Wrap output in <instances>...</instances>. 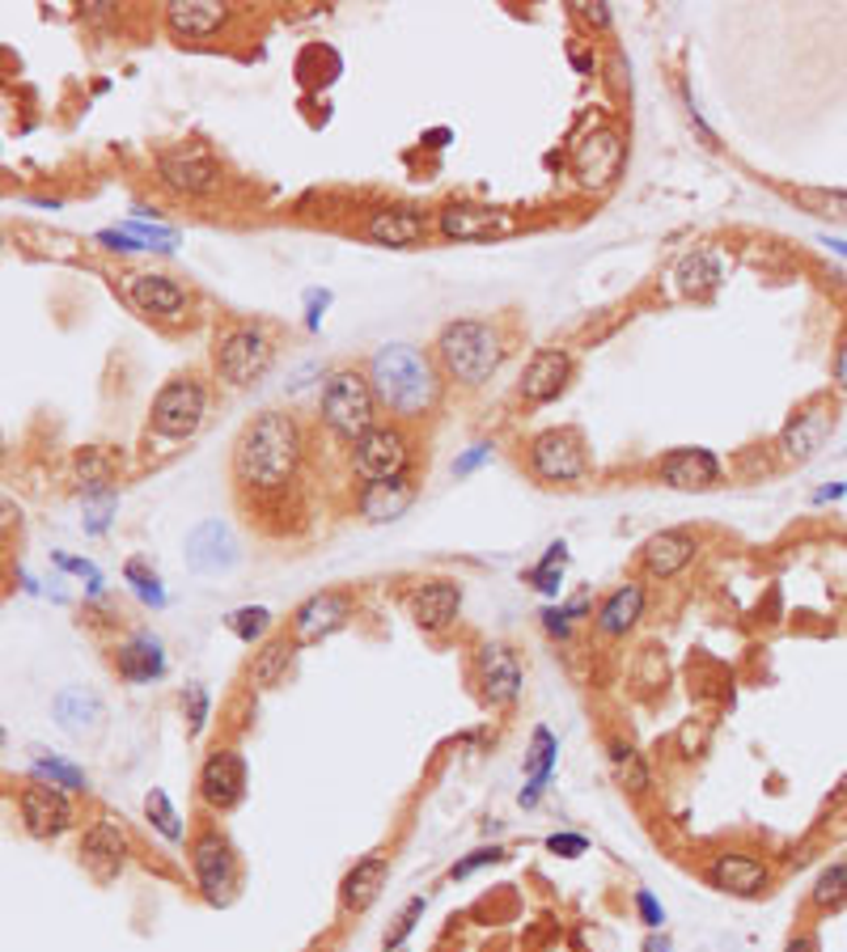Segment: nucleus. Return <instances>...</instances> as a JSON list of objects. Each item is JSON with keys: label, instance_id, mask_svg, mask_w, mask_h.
Returning a JSON list of instances; mask_svg holds the SVG:
<instances>
[{"label": "nucleus", "instance_id": "nucleus-13", "mask_svg": "<svg viewBox=\"0 0 847 952\" xmlns=\"http://www.w3.org/2000/svg\"><path fill=\"white\" fill-rule=\"evenodd\" d=\"M652 475L657 483L674 487V491H712L720 487V462L712 449H699V444H686V449H670L652 462Z\"/></svg>", "mask_w": 847, "mask_h": 952}, {"label": "nucleus", "instance_id": "nucleus-60", "mask_svg": "<svg viewBox=\"0 0 847 952\" xmlns=\"http://www.w3.org/2000/svg\"><path fill=\"white\" fill-rule=\"evenodd\" d=\"M844 496V483H835V487H822V491H814V504H826V500H839Z\"/></svg>", "mask_w": 847, "mask_h": 952}, {"label": "nucleus", "instance_id": "nucleus-38", "mask_svg": "<svg viewBox=\"0 0 847 952\" xmlns=\"http://www.w3.org/2000/svg\"><path fill=\"white\" fill-rule=\"evenodd\" d=\"M810 902H814L817 910H839V906H844L847 902V859H839V863H831V868L817 872Z\"/></svg>", "mask_w": 847, "mask_h": 952}, {"label": "nucleus", "instance_id": "nucleus-41", "mask_svg": "<svg viewBox=\"0 0 847 952\" xmlns=\"http://www.w3.org/2000/svg\"><path fill=\"white\" fill-rule=\"evenodd\" d=\"M225 627L242 643H259L263 635H267V627H271V609L267 605H237L233 614H225Z\"/></svg>", "mask_w": 847, "mask_h": 952}, {"label": "nucleus", "instance_id": "nucleus-31", "mask_svg": "<svg viewBox=\"0 0 847 952\" xmlns=\"http://www.w3.org/2000/svg\"><path fill=\"white\" fill-rule=\"evenodd\" d=\"M115 669H119V677H128L131 686H144V682H158L165 673V652H162V639L149 631L131 635L128 643H119V652H115Z\"/></svg>", "mask_w": 847, "mask_h": 952}, {"label": "nucleus", "instance_id": "nucleus-44", "mask_svg": "<svg viewBox=\"0 0 847 952\" xmlns=\"http://www.w3.org/2000/svg\"><path fill=\"white\" fill-rule=\"evenodd\" d=\"M678 276H683V285L691 288V292H704V288H712L720 280L717 263H712L708 254H691L683 267H678Z\"/></svg>", "mask_w": 847, "mask_h": 952}, {"label": "nucleus", "instance_id": "nucleus-11", "mask_svg": "<svg viewBox=\"0 0 847 952\" xmlns=\"http://www.w3.org/2000/svg\"><path fill=\"white\" fill-rule=\"evenodd\" d=\"M623 161H627V144L615 127H593L572 144V174L585 190H602L619 178Z\"/></svg>", "mask_w": 847, "mask_h": 952}, {"label": "nucleus", "instance_id": "nucleus-18", "mask_svg": "<svg viewBox=\"0 0 847 952\" xmlns=\"http://www.w3.org/2000/svg\"><path fill=\"white\" fill-rule=\"evenodd\" d=\"M158 183L183 199H204L221 187V165L199 153V149H178L158 158Z\"/></svg>", "mask_w": 847, "mask_h": 952}, {"label": "nucleus", "instance_id": "nucleus-34", "mask_svg": "<svg viewBox=\"0 0 847 952\" xmlns=\"http://www.w3.org/2000/svg\"><path fill=\"white\" fill-rule=\"evenodd\" d=\"M297 643L293 635H276V639H267L259 652H255V661H251V686L255 690H271L276 682H285V673L293 665L297 657Z\"/></svg>", "mask_w": 847, "mask_h": 952}, {"label": "nucleus", "instance_id": "nucleus-52", "mask_svg": "<svg viewBox=\"0 0 847 952\" xmlns=\"http://www.w3.org/2000/svg\"><path fill=\"white\" fill-rule=\"evenodd\" d=\"M547 851L564 859H577L589 851V838L585 834H552V838H547Z\"/></svg>", "mask_w": 847, "mask_h": 952}, {"label": "nucleus", "instance_id": "nucleus-40", "mask_svg": "<svg viewBox=\"0 0 847 952\" xmlns=\"http://www.w3.org/2000/svg\"><path fill=\"white\" fill-rule=\"evenodd\" d=\"M144 813H149L153 829H158V834H165L170 843H183V838H187V825H183L178 809L170 804V796H165L162 788H153V792L144 796Z\"/></svg>", "mask_w": 847, "mask_h": 952}, {"label": "nucleus", "instance_id": "nucleus-26", "mask_svg": "<svg viewBox=\"0 0 847 952\" xmlns=\"http://www.w3.org/2000/svg\"><path fill=\"white\" fill-rule=\"evenodd\" d=\"M386 881H391V859L386 856L357 859V863L344 872V881H339V906H344L348 915H364V910L382 897Z\"/></svg>", "mask_w": 847, "mask_h": 952}, {"label": "nucleus", "instance_id": "nucleus-53", "mask_svg": "<svg viewBox=\"0 0 847 952\" xmlns=\"http://www.w3.org/2000/svg\"><path fill=\"white\" fill-rule=\"evenodd\" d=\"M488 457H491V441H475V444H471V449H466V453H462V457H457V462H454V475H457V478H466V475H471V471H479V466H484Z\"/></svg>", "mask_w": 847, "mask_h": 952}, {"label": "nucleus", "instance_id": "nucleus-42", "mask_svg": "<svg viewBox=\"0 0 847 952\" xmlns=\"http://www.w3.org/2000/svg\"><path fill=\"white\" fill-rule=\"evenodd\" d=\"M564 559H568V550H564V542H552V550H547V559L543 564H534L530 568V589H538L543 597H555L559 593V576H564Z\"/></svg>", "mask_w": 847, "mask_h": 952}, {"label": "nucleus", "instance_id": "nucleus-48", "mask_svg": "<svg viewBox=\"0 0 847 952\" xmlns=\"http://www.w3.org/2000/svg\"><path fill=\"white\" fill-rule=\"evenodd\" d=\"M420 915H424V897H411V902H407V910L398 915V922H394L391 931H386V949H403V940L416 931Z\"/></svg>", "mask_w": 847, "mask_h": 952}, {"label": "nucleus", "instance_id": "nucleus-62", "mask_svg": "<svg viewBox=\"0 0 847 952\" xmlns=\"http://www.w3.org/2000/svg\"><path fill=\"white\" fill-rule=\"evenodd\" d=\"M428 144H437V149H441V144H450V131H445V127H441V131H432V136H428Z\"/></svg>", "mask_w": 847, "mask_h": 952}, {"label": "nucleus", "instance_id": "nucleus-39", "mask_svg": "<svg viewBox=\"0 0 847 952\" xmlns=\"http://www.w3.org/2000/svg\"><path fill=\"white\" fill-rule=\"evenodd\" d=\"M124 580H128V589L140 597V602L149 605V609H162L165 605V589H162V576L149 568L144 559H128L124 564Z\"/></svg>", "mask_w": 847, "mask_h": 952}, {"label": "nucleus", "instance_id": "nucleus-28", "mask_svg": "<svg viewBox=\"0 0 847 952\" xmlns=\"http://www.w3.org/2000/svg\"><path fill=\"white\" fill-rule=\"evenodd\" d=\"M771 881L767 863L754 856H738V851H724L708 863V885H717L720 893H733V897H754L763 893Z\"/></svg>", "mask_w": 847, "mask_h": 952}, {"label": "nucleus", "instance_id": "nucleus-50", "mask_svg": "<svg viewBox=\"0 0 847 952\" xmlns=\"http://www.w3.org/2000/svg\"><path fill=\"white\" fill-rule=\"evenodd\" d=\"M500 859H504V851H500V847H479V851H471L466 859H457L454 868H450V876H454V881H466V876H471V872H479L484 863H500Z\"/></svg>", "mask_w": 847, "mask_h": 952}, {"label": "nucleus", "instance_id": "nucleus-46", "mask_svg": "<svg viewBox=\"0 0 847 952\" xmlns=\"http://www.w3.org/2000/svg\"><path fill=\"white\" fill-rule=\"evenodd\" d=\"M183 711H187V736H199L204 724H208V690L199 682H192L183 690Z\"/></svg>", "mask_w": 847, "mask_h": 952}, {"label": "nucleus", "instance_id": "nucleus-49", "mask_svg": "<svg viewBox=\"0 0 847 952\" xmlns=\"http://www.w3.org/2000/svg\"><path fill=\"white\" fill-rule=\"evenodd\" d=\"M94 242H98L102 251H111V254H136V251H149V246H144V242H140V237H131L128 229H124V224H119V229H102L98 237H94Z\"/></svg>", "mask_w": 847, "mask_h": 952}, {"label": "nucleus", "instance_id": "nucleus-45", "mask_svg": "<svg viewBox=\"0 0 847 952\" xmlns=\"http://www.w3.org/2000/svg\"><path fill=\"white\" fill-rule=\"evenodd\" d=\"M115 504H119L115 487H111V491H94V496H85V530H90V534H102V530L111 525V516H115Z\"/></svg>", "mask_w": 847, "mask_h": 952}, {"label": "nucleus", "instance_id": "nucleus-10", "mask_svg": "<svg viewBox=\"0 0 847 952\" xmlns=\"http://www.w3.org/2000/svg\"><path fill=\"white\" fill-rule=\"evenodd\" d=\"M124 292H128L131 305L144 317H153L158 326H178L192 317V288L178 285L165 271H128Z\"/></svg>", "mask_w": 847, "mask_h": 952}, {"label": "nucleus", "instance_id": "nucleus-2", "mask_svg": "<svg viewBox=\"0 0 847 952\" xmlns=\"http://www.w3.org/2000/svg\"><path fill=\"white\" fill-rule=\"evenodd\" d=\"M369 381L382 403V411L394 423H420L445 398V378L432 360V351H420L416 344H386L369 356Z\"/></svg>", "mask_w": 847, "mask_h": 952}, {"label": "nucleus", "instance_id": "nucleus-43", "mask_svg": "<svg viewBox=\"0 0 847 952\" xmlns=\"http://www.w3.org/2000/svg\"><path fill=\"white\" fill-rule=\"evenodd\" d=\"M792 199L805 204L810 212H822V217H847V190L801 187V190H792Z\"/></svg>", "mask_w": 847, "mask_h": 952}, {"label": "nucleus", "instance_id": "nucleus-37", "mask_svg": "<svg viewBox=\"0 0 847 952\" xmlns=\"http://www.w3.org/2000/svg\"><path fill=\"white\" fill-rule=\"evenodd\" d=\"M611 762H615V775H619L623 792H631V796L649 792L652 775H649V766H645V758H640V750H631L627 741H611Z\"/></svg>", "mask_w": 847, "mask_h": 952}, {"label": "nucleus", "instance_id": "nucleus-54", "mask_svg": "<svg viewBox=\"0 0 847 952\" xmlns=\"http://www.w3.org/2000/svg\"><path fill=\"white\" fill-rule=\"evenodd\" d=\"M636 910H640V919H645V927H652V931H657V927L665 922V906H661V902L652 897L649 889H636Z\"/></svg>", "mask_w": 847, "mask_h": 952}, {"label": "nucleus", "instance_id": "nucleus-25", "mask_svg": "<svg viewBox=\"0 0 847 952\" xmlns=\"http://www.w3.org/2000/svg\"><path fill=\"white\" fill-rule=\"evenodd\" d=\"M500 229H509V217L496 208H479V204H445L437 212V233L445 242H484Z\"/></svg>", "mask_w": 847, "mask_h": 952}, {"label": "nucleus", "instance_id": "nucleus-4", "mask_svg": "<svg viewBox=\"0 0 847 952\" xmlns=\"http://www.w3.org/2000/svg\"><path fill=\"white\" fill-rule=\"evenodd\" d=\"M382 415V403L373 394V381H369V369H357V364H335L330 373L323 378V390H318V423L335 441L357 444Z\"/></svg>", "mask_w": 847, "mask_h": 952}, {"label": "nucleus", "instance_id": "nucleus-14", "mask_svg": "<svg viewBox=\"0 0 847 952\" xmlns=\"http://www.w3.org/2000/svg\"><path fill=\"white\" fill-rule=\"evenodd\" d=\"M475 682H479V695L491 707H509L522 695V665H518V652L500 639H488L479 652H475Z\"/></svg>", "mask_w": 847, "mask_h": 952}, {"label": "nucleus", "instance_id": "nucleus-56", "mask_svg": "<svg viewBox=\"0 0 847 952\" xmlns=\"http://www.w3.org/2000/svg\"><path fill=\"white\" fill-rule=\"evenodd\" d=\"M572 13H577V18H585L589 26H597V31H606V26H611V9H606V4H589V0H577V4H572Z\"/></svg>", "mask_w": 847, "mask_h": 952}, {"label": "nucleus", "instance_id": "nucleus-6", "mask_svg": "<svg viewBox=\"0 0 847 952\" xmlns=\"http://www.w3.org/2000/svg\"><path fill=\"white\" fill-rule=\"evenodd\" d=\"M416 462V437L407 423H373L357 444H348V471L364 483H391V478H411Z\"/></svg>", "mask_w": 847, "mask_h": 952}, {"label": "nucleus", "instance_id": "nucleus-32", "mask_svg": "<svg viewBox=\"0 0 847 952\" xmlns=\"http://www.w3.org/2000/svg\"><path fill=\"white\" fill-rule=\"evenodd\" d=\"M555 758H559V741H555L552 729H534V741H530V754H525V770H530V783L522 788L518 796V804L522 809H534L538 804V796L547 792V783H552V770H555Z\"/></svg>", "mask_w": 847, "mask_h": 952}, {"label": "nucleus", "instance_id": "nucleus-3", "mask_svg": "<svg viewBox=\"0 0 847 952\" xmlns=\"http://www.w3.org/2000/svg\"><path fill=\"white\" fill-rule=\"evenodd\" d=\"M509 335L496 317H454L437 330L432 339V360L441 369L445 385H457V390H484L504 356H509Z\"/></svg>", "mask_w": 847, "mask_h": 952}, {"label": "nucleus", "instance_id": "nucleus-55", "mask_svg": "<svg viewBox=\"0 0 847 952\" xmlns=\"http://www.w3.org/2000/svg\"><path fill=\"white\" fill-rule=\"evenodd\" d=\"M305 305H310V310H305V326H310V330H318L326 305H330V292H326V288H310V292H305Z\"/></svg>", "mask_w": 847, "mask_h": 952}, {"label": "nucleus", "instance_id": "nucleus-47", "mask_svg": "<svg viewBox=\"0 0 847 952\" xmlns=\"http://www.w3.org/2000/svg\"><path fill=\"white\" fill-rule=\"evenodd\" d=\"M124 229H128L131 237H140L144 246H158V251H174V246H178V233H174V229H165V224H144L140 217H131Z\"/></svg>", "mask_w": 847, "mask_h": 952}, {"label": "nucleus", "instance_id": "nucleus-33", "mask_svg": "<svg viewBox=\"0 0 847 952\" xmlns=\"http://www.w3.org/2000/svg\"><path fill=\"white\" fill-rule=\"evenodd\" d=\"M645 614V584L640 580H627L619 584L606 602L597 605V631L602 635H627Z\"/></svg>", "mask_w": 847, "mask_h": 952}, {"label": "nucleus", "instance_id": "nucleus-24", "mask_svg": "<svg viewBox=\"0 0 847 952\" xmlns=\"http://www.w3.org/2000/svg\"><path fill=\"white\" fill-rule=\"evenodd\" d=\"M428 217H424L420 208H403V204H391V208H373L369 212V221H364V237L369 242H378V246H394V251H403V246H416L428 237Z\"/></svg>", "mask_w": 847, "mask_h": 952}, {"label": "nucleus", "instance_id": "nucleus-61", "mask_svg": "<svg viewBox=\"0 0 847 952\" xmlns=\"http://www.w3.org/2000/svg\"><path fill=\"white\" fill-rule=\"evenodd\" d=\"M817 242H822V246H826V251H835V254H844V258H847V242H839V237H826V233H822V237H817Z\"/></svg>", "mask_w": 847, "mask_h": 952}, {"label": "nucleus", "instance_id": "nucleus-12", "mask_svg": "<svg viewBox=\"0 0 847 952\" xmlns=\"http://www.w3.org/2000/svg\"><path fill=\"white\" fill-rule=\"evenodd\" d=\"M831 428H835V407L826 398H814V403H805L801 411L784 423L780 437H776V449H780V457L788 466H801V462H810L817 449L826 444Z\"/></svg>", "mask_w": 847, "mask_h": 952}, {"label": "nucleus", "instance_id": "nucleus-30", "mask_svg": "<svg viewBox=\"0 0 847 952\" xmlns=\"http://www.w3.org/2000/svg\"><path fill=\"white\" fill-rule=\"evenodd\" d=\"M51 711H56V724L68 732V736H77V741H85V736H94L102 729V720H106V707H102V698L94 690H85V686H65L56 703H51Z\"/></svg>", "mask_w": 847, "mask_h": 952}, {"label": "nucleus", "instance_id": "nucleus-9", "mask_svg": "<svg viewBox=\"0 0 847 952\" xmlns=\"http://www.w3.org/2000/svg\"><path fill=\"white\" fill-rule=\"evenodd\" d=\"M192 872L208 906H229L237 893V856L221 829H199L192 843Z\"/></svg>", "mask_w": 847, "mask_h": 952}, {"label": "nucleus", "instance_id": "nucleus-35", "mask_svg": "<svg viewBox=\"0 0 847 952\" xmlns=\"http://www.w3.org/2000/svg\"><path fill=\"white\" fill-rule=\"evenodd\" d=\"M72 475L81 478L85 496H94V491H111V483L119 478V457H115V449H106V444H90V449L77 453Z\"/></svg>", "mask_w": 847, "mask_h": 952}, {"label": "nucleus", "instance_id": "nucleus-7", "mask_svg": "<svg viewBox=\"0 0 847 952\" xmlns=\"http://www.w3.org/2000/svg\"><path fill=\"white\" fill-rule=\"evenodd\" d=\"M208 381L196 373H178L170 378L153 394L149 403V432L162 437V441H192L204 419H208Z\"/></svg>", "mask_w": 847, "mask_h": 952}, {"label": "nucleus", "instance_id": "nucleus-5", "mask_svg": "<svg viewBox=\"0 0 847 952\" xmlns=\"http://www.w3.org/2000/svg\"><path fill=\"white\" fill-rule=\"evenodd\" d=\"M276 364V330L259 317H242L217 330L212 339V378L229 390L259 385Z\"/></svg>", "mask_w": 847, "mask_h": 952}, {"label": "nucleus", "instance_id": "nucleus-27", "mask_svg": "<svg viewBox=\"0 0 847 952\" xmlns=\"http://www.w3.org/2000/svg\"><path fill=\"white\" fill-rule=\"evenodd\" d=\"M229 4L217 0H174L165 4V26L174 38H212L229 26Z\"/></svg>", "mask_w": 847, "mask_h": 952}, {"label": "nucleus", "instance_id": "nucleus-59", "mask_svg": "<svg viewBox=\"0 0 847 952\" xmlns=\"http://www.w3.org/2000/svg\"><path fill=\"white\" fill-rule=\"evenodd\" d=\"M784 952H817V940H814V936H792Z\"/></svg>", "mask_w": 847, "mask_h": 952}, {"label": "nucleus", "instance_id": "nucleus-51", "mask_svg": "<svg viewBox=\"0 0 847 952\" xmlns=\"http://www.w3.org/2000/svg\"><path fill=\"white\" fill-rule=\"evenodd\" d=\"M56 568L60 571H72V576H81L85 584H90V593H102V571L90 564V559H72V555H56Z\"/></svg>", "mask_w": 847, "mask_h": 952}, {"label": "nucleus", "instance_id": "nucleus-29", "mask_svg": "<svg viewBox=\"0 0 847 952\" xmlns=\"http://www.w3.org/2000/svg\"><path fill=\"white\" fill-rule=\"evenodd\" d=\"M416 504V483L411 478H391V483H364L357 496V512L369 525L398 521L407 508Z\"/></svg>", "mask_w": 847, "mask_h": 952}, {"label": "nucleus", "instance_id": "nucleus-15", "mask_svg": "<svg viewBox=\"0 0 847 952\" xmlns=\"http://www.w3.org/2000/svg\"><path fill=\"white\" fill-rule=\"evenodd\" d=\"M196 792L212 813L237 809L242 796H246V758H242L237 750H217V754H208L204 766H199Z\"/></svg>", "mask_w": 847, "mask_h": 952}, {"label": "nucleus", "instance_id": "nucleus-17", "mask_svg": "<svg viewBox=\"0 0 847 952\" xmlns=\"http://www.w3.org/2000/svg\"><path fill=\"white\" fill-rule=\"evenodd\" d=\"M18 813H22V829L31 834V838H60L68 825H72V800H68L60 788H51V783H38L31 779L22 796H18Z\"/></svg>", "mask_w": 847, "mask_h": 952}, {"label": "nucleus", "instance_id": "nucleus-23", "mask_svg": "<svg viewBox=\"0 0 847 952\" xmlns=\"http://www.w3.org/2000/svg\"><path fill=\"white\" fill-rule=\"evenodd\" d=\"M699 555V538L691 530H661L640 546V571L652 580H670Z\"/></svg>", "mask_w": 847, "mask_h": 952}, {"label": "nucleus", "instance_id": "nucleus-21", "mask_svg": "<svg viewBox=\"0 0 847 952\" xmlns=\"http://www.w3.org/2000/svg\"><path fill=\"white\" fill-rule=\"evenodd\" d=\"M407 609L416 618L424 635H441L454 627L457 609H462V584L457 580H424L420 589H411Z\"/></svg>", "mask_w": 847, "mask_h": 952}, {"label": "nucleus", "instance_id": "nucleus-58", "mask_svg": "<svg viewBox=\"0 0 847 952\" xmlns=\"http://www.w3.org/2000/svg\"><path fill=\"white\" fill-rule=\"evenodd\" d=\"M835 385L847 390V339L839 344V351H835Z\"/></svg>", "mask_w": 847, "mask_h": 952}, {"label": "nucleus", "instance_id": "nucleus-16", "mask_svg": "<svg viewBox=\"0 0 847 952\" xmlns=\"http://www.w3.org/2000/svg\"><path fill=\"white\" fill-rule=\"evenodd\" d=\"M568 381H572V351L538 348L525 360L522 378H518V398L525 407H547L568 390Z\"/></svg>", "mask_w": 847, "mask_h": 952}, {"label": "nucleus", "instance_id": "nucleus-1", "mask_svg": "<svg viewBox=\"0 0 847 952\" xmlns=\"http://www.w3.org/2000/svg\"><path fill=\"white\" fill-rule=\"evenodd\" d=\"M305 453H310L305 423L285 407H267L255 419H246V428L233 441V457H229L233 487L255 500H280L297 487L305 471Z\"/></svg>", "mask_w": 847, "mask_h": 952}, {"label": "nucleus", "instance_id": "nucleus-36", "mask_svg": "<svg viewBox=\"0 0 847 952\" xmlns=\"http://www.w3.org/2000/svg\"><path fill=\"white\" fill-rule=\"evenodd\" d=\"M31 779L51 783V788H60V792H85V788H90V779H85L81 766H72V762L65 758H51V754H43V750H34Z\"/></svg>", "mask_w": 847, "mask_h": 952}, {"label": "nucleus", "instance_id": "nucleus-22", "mask_svg": "<svg viewBox=\"0 0 847 952\" xmlns=\"http://www.w3.org/2000/svg\"><path fill=\"white\" fill-rule=\"evenodd\" d=\"M81 863H85V872L94 876V881H115L119 872H124V863H128V838H124V829L115 822H94L85 829V838H81Z\"/></svg>", "mask_w": 847, "mask_h": 952}, {"label": "nucleus", "instance_id": "nucleus-20", "mask_svg": "<svg viewBox=\"0 0 847 952\" xmlns=\"http://www.w3.org/2000/svg\"><path fill=\"white\" fill-rule=\"evenodd\" d=\"M348 618H352V597H348L344 589H323V593H314L310 602L297 605L293 639L301 648H305V643H318V639L339 631Z\"/></svg>", "mask_w": 847, "mask_h": 952}, {"label": "nucleus", "instance_id": "nucleus-19", "mask_svg": "<svg viewBox=\"0 0 847 952\" xmlns=\"http://www.w3.org/2000/svg\"><path fill=\"white\" fill-rule=\"evenodd\" d=\"M183 559H187V568L199 571V576H217V571L237 568L242 546H237V538H233V530H229L225 521L208 516V521H199L196 530L187 534Z\"/></svg>", "mask_w": 847, "mask_h": 952}, {"label": "nucleus", "instance_id": "nucleus-57", "mask_svg": "<svg viewBox=\"0 0 847 952\" xmlns=\"http://www.w3.org/2000/svg\"><path fill=\"white\" fill-rule=\"evenodd\" d=\"M543 627H547L555 639H568V631H572V614H568L564 605H559V609L552 605V609H543Z\"/></svg>", "mask_w": 847, "mask_h": 952}, {"label": "nucleus", "instance_id": "nucleus-8", "mask_svg": "<svg viewBox=\"0 0 847 952\" xmlns=\"http://www.w3.org/2000/svg\"><path fill=\"white\" fill-rule=\"evenodd\" d=\"M530 475L547 487H572L589 475V449L577 428H547L525 449Z\"/></svg>", "mask_w": 847, "mask_h": 952}]
</instances>
